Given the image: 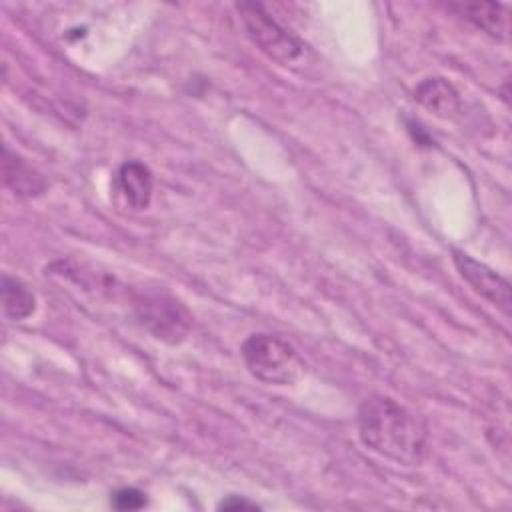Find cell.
Here are the masks:
<instances>
[{
	"label": "cell",
	"instance_id": "cell-1",
	"mask_svg": "<svg viewBox=\"0 0 512 512\" xmlns=\"http://www.w3.org/2000/svg\"><path fill=\"white\" fill-rule=\"evenodd\" d=\"M356 424L362 444L396 464L418 466L428 452L426 422L390 396L364 398Z\"/></svg>",
	"mask_w": 512,
	"mask_h": 512
},
{
	"label": "cell",
	"instance_id": "cell-2",
	"mask_svg": "<svg viewBox=\"0 0 512 512\" xmlns=\"http://www.w3.org/2000/svg\"><path fill=\"white\" fill-rule=\"evenodd\" d=\"M240 354L246 370L264 384H294L304 370L298 352L286 340L268 332L250 334L242 342Z\"/></svg>",
	"mask_w": 512,
	"mask_h": 512
},
{
	"label": "cell",
	"instance_id": "cell-3",
	"mask_svg": "<svg viewBox=\"0 0 512 512\" xmlns=\"http://www.w3.org/2000/svg\"><path fill=\"white\" fill-rule=\"evenodd\" d=\"M240 20L248 38L264 52L270 60L278 64H292L304 54V44L278 20H274L268 10L258 2L236 4Z\"/></svg>",
	"mask_w": 512,
	"mask_h": 512
},
{
	"label": "cell",
	"instance_id": "cell-4",
	"mask_svg": "<svg viewBox=\"0 0 512 512\" xmlns=\"http://www.w3.org/2000/svg\"><path fill=\"white\" fill-rule=\"evenodd\" d=\"M134 314L138 322L166 344H178L192 326L186 306L164 290H142L134 298Z\"/></svg>",
	"mask_w": 512,
	"mask_h": 512
},
{
	"label": "cell",
	"instance_id": "cell-5",
	"mask_svg": "<svg viewBox=\"0 0 512 512\" xmlns=\"http://www.w3.org/2000/svg\"><path fill=\"white\" fill-rule=\"evenodd\" d=\"M452 260L458 274L470 284V288L476 294H480L492 306L500 308L506 316H510L512 294H510V282L504 276L494 272L484 262L474 260L470 254L462 250H452Z\"/></svg>",
	"mask_w": 512,
	"mask_h": 512
},
{
	"label": "cell",
	"instance_id": "cell-6",
	"mask_svg": "<svg viewBox=\"0 0 512 512\" xmlns=\"http://www.w3.org/2000/svg\"><path fill=\"white\" fill-rule=\"evenodd\" d=\"M2 182L16 198L22 200L38 198L48 190L46 178L26 158L10 150L8 144L2 146Z\"/></svg>",
	"mask_w": 512,
	"mask_h": 512
},
{
	"label": "cell",
	"instance_id": "cell-7",
	"mask_svg": "<svg viewBox=\"0 0 512 512\" xmlns=\"http://www.w3.org/2000/svg\"><path fill=\"white\" fill-rule=\"evenodd\" d=\"M414 100L438 118H454L460 112V96L442 76L420 80L414 88Z\"/></svg>",
	"mask_w": 512,
	"mask_h": 512
},
{
	"label": "cell",
	"instance_id": "cell-8",
	"mask_svg": "<svg viewBox=\"0 0 512 512\" xmlns=\"http://www.w3.org/2000/svg\"><path fill=\"white\" fill-rule=\"evenodd\" d=\"M116 186L134 210H146L152 202V172L138 160L124 162L116 172Z\"/></svg>",
	"mask_w": 512,
	"mask_h": 512
},
{
	"label": "cell",
	"instance_id": "cell-9",
	"mask_svg": "<svg viewBox=\"0 0 512 512\" xmlns=\"http://www.w3.org/2000/svg\"><path fill=\"white\" fill-rule=\"evenodd\" d=\"M448 8L454 10L466 22H470L472 26H476L478 30L490 34L492 38L502 40L508 34V14L504 6L498 2H476V4L456 2V4H448Z\"/></svg>",
	"mask_w": 512,
	"mask_h": 512
},
{
	"label": "cell",
	"instance_id": "cell-10",
	"mask_svg": "<svg viewBox=\"0 0 512 512\" xmlns=\"http://www.w3.org/2000/svg\"><path fill=\"white\" fill-rule=\"evenodd\" d=\"M0 294H2V312L8 320L20 322L30 318L36 312V296L30 290V286L24 284L20 278L4 274L0 282Z\"/></svg>",
	"mask_w": 512,
	"mask_h": 512
},
{
	"label": "cell",
	"instance_id": "cell-11",
	"mask_svg": "<svg viewBox=\"0 0 512 512\" xmlns=\"http://www.w3.org/2000/svg\"><path fill=\"white\" fill-rule=\"evenodd\" d=\"M146 504V494L134 486H124L110 494V506L116 510H138L144 508Z\"/></svg>",
	"mask_w": 512,
	"mask_h": 512
},
{
	"label": "cell",
	"instance_id": "cell-12",
	"mask_svg": "<svg viewBox=\"0 0 512 512\" xmlns=\"http://www.w3.org/2000/svg\"><path fill=\"white\" fill-rule=\"evenodd\" d=\"M220 510H258L260 506L256 502H250L246 500L244 496H236V494H230L226 496L220 504H218Z\"/></svg>",
	"mask_w": 512,
	"mask_h": 512
}]
</instances>
